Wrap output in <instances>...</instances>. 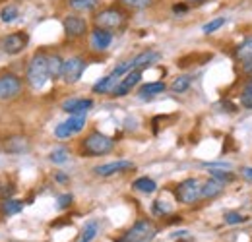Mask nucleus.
<instances>
[{"mask_svg": "<svg viewBox=\"0 0 252 242\" xmlns=\"http://www.w3.org/2000/svg\"><path fill=\"white\" fill-rule=\"evenodd\" d=\"M94 28H101V30H107V31H121L126 28L128 24V10L123 8L121 4L117 6H105L101 10L94 12Z\"/></svg>", "mask_w": 252, "mask_h": 242, "instance_id": "f257e3e1", "label": "nucleus"}, {"mask_svg": "<svg viewBox=\"0 0 252 242\" xmlns=\"http://www.w3.org/2000/svg\"><path fill=\"white\" fill-rule=\"evenodd\" d=\"M26 80L28 84L32 86L33 90H41L49 80H51V74H49V55L39 51L35 53L30 62H28V70H26Z\"/></svg>", "mask_w": 252, "mask_h": 242, "instance_id": "f03ea898", "label": "nucleus"}, {"mask_svg": "<svg viewBox=\"0 0 252 242\" xmlns=\"http://www.w3.org/2000/svg\"><path fill=\"white\" fill-rule=\"evenodd\" d=\"M115 150V140L101 134V132H90L80 146V151L84 157H103L107 153H111Z\"/></svg>", "mask_w": 252, "mask_h": 242, "instance_id": "7ed1b4c3", "label": "nucleus"}, {"mask_svg": "<svg viewBox=\"0 0 252 242\" xmlns=\"http://www.w3.org/2000/svg\"><path fill=\"white\" fill-rule=\"evenodd\" d=\"M158 237V227L150 219H140L136 221L117 242H152Z\"/></svg>", "mask_w": 252, "mask_h": 242, "instance_id": "20e7f679", "label": "nucleus"}, {"mask_svg": "<svg viewBox=\"0 0 252 242\" xmlns=\"http://www.w3.org/2000/svg\"><path fill=\"white\" fill-rule=\"evenodd\" d=\"M175 196L183 206H194L202 200V182L198 179H185L177 184Z\"/></svg>", "mask_w": 252, "mask_h": 242, "instance_id": "39448f33", "label": "nucleus"}, {"mask_svg": "<svg viewBox=\"0 0 252 242\" xmlns=\"http://www.w3.org/2000/svg\"><path fill=\"white\" fill-rule=\"evenodd\" d=\"M63 30L66 39L70 41H78V39H84L88 33H90V24L86 18L82 16H76V14H70L63 20Z\"/></svg>", "mask_w": 252, "mask_h": 242, "instance_id": "423d86ee", "label": "nucleus"}, {"mask_svg": "<svg viewBox=\"0 0 252 242\" xmlns=\"http://www.w3.org/2000/svg\"><path fill=\"white\" fill-rule=\"evenodd\" d=\"M86 66H88V60H86L84 57H80V55L66 59V60H64L63 76H61V78H63V82L64 84H68V86L78 84V82H80V78L84 76Z\"/></svg>", "mask_w": 252, "mask_h": 242, "instance_id": "0eeeda50", "label": "nucleus"}, {"mask_svg": "<svg viewBox=\"0 0 252 242\" xmlns=\"http://www.w3.org/2000/svg\"><path fill=\"white\" fill-rule=\"evenodd\" d=\"M30 43V35L26 31H18V33H10L6 37L0 39V47L6 55H20Z\"/></svg>", "mask_w": 252, "mask_h": 242, "instance_id": "6e6552de", "label": "nucleus"}, {"mask_svg": "<svg viewBox=\"0 0 252 242\" xmlns=\"http://www.w3.org/2000/svg\"><path fill=\"white\" fill-rule=\"evenodd\" d=\"M22 80L16 74H2L0 76V101H12L22 93Z\"/></svg>", "mask_w": 252, "mask_h": 242, "instance_id": "1a4fd4ad", "label": "nucleus"}, {"mask_svg": "<svg viewBox=\"0 0 252 242\" xmlns=\"http://www.w3.org/2000/svg\"><path fill=\"white\" fill-rule=\"evenodd\" d=\"M86 126V115H72L68 121L61 122L57 128H55V136L61 138V140H66L78 132H82Z\"/></svg>", "mask_w": 252, "mask_h": 242, "instance_id": "9d476101", "label": "nucleus"}, {"mask_svg": "<svg viewBox=\"0 0 252 242\" xmlns=\"http://www.w3.org/2000/svg\"><path fill=\"white\" fill-rule=\"evenodd\" d=\"M132 169H136V165H134L132 161L121 159V161H113V163H105V165L95 167L94 173L97 177H113V175L126 173V171H132Z\"/></svg>", "mask_w": 252, "mask_h": 242, "instance_id": "9b49d317", "label": "nucleus"}, {"mask_svg": "<svg viewBox=\"0 0 252 242\" xmlns=\"http://www.w3.org/2000/svg\"><path fill=\"white\" fill-rule=\"evenodd\" d=\"M111 43H113V31L101 30V28H94L90 31V47L97 53L107 51Z\"/></svg>", "mask_w": 252, "mask_h": 242, "instance_id": "f8f14e48", "label": "nucleus"}, {"mask_svg": "<svg viewBox=\"0 0 252 242\" xmlns=\"http://www.w3.org/2000/svg\"><path fill=\"white\" fill-rule=\"evenodd\" d=\"M140 80H142V70H130L125 78L119 82V86L115 88L113 95L115 97H125V95H128L130 91L140 84Z\"/></svg>", "mask_w": 252, "mask_h": 242, "instance_id": "ddd939ff", "label": "nucleus"}, {"mask_svg": "<svg viewBox=\"0 0 252 242\" xmlns=\"http://www.w3.org/2000/svg\"><path fill=\"white\" fill-rule=\"evenodd\" d=\"M161 60V53L158 51H144V53H140V55H136L134 59H130V64H132V70H146V68H150L152 64H156V62Z\"/></svg>", "mask_w": 252, "mask_h": 242, "instance_id": "4468645a", "label": "nucleus"}, {"mask_svg": "<svg viewBox=\"0 0 252 242\" xmlns=\"http://www.w3.org/2000/svg\"><path fill=\"white\" fill-rule=\"evenodd\" d=\"M92 107H94L92 99H78V97L66 99L63 103V111L64 113H70V115H86Z\"/></svg>", "mask_w": 252, "mask_h": 242, "instance_id": "2eb2a0df", "label": "nucleus"}, {"mask_svg": "<svg viewBox=\"0 0 252 242\" xmlns=\"http://www.w3.org/2000/svg\"><path fill=\"white\" fill-rule=\"evenodd\" d=\"M125 76H121V74H117L115 70L109 74V76H105V78H101L97 84L94 86V93L97 95H105V93H113L115 88L119 86V82L123 80Z\"/></svg>", "mask_w": 252, "mask_h": 242, "instance_id": "dca6fc26", "label": "nucleus"}, {"mask_svg": "<svg viewBox=\"0 0 252 242\" xmlns=\"http://www.w3.org/2000/svg\"><path fill=\"white\" fill-rule=\"evenodd\" d=\"M233 57L235 60L241 62V64H247L252 60V35L251 37H245L235 49H233Z\"/></svg>", "mask_w": 252, "mask_h": 242, "instance_id": "f3484780", "label": "nucleus"}, {"mask_svg": "<svg viewBox=\"0 0 252 242\" xmlns=\"http://www.w3.org/2000/svg\"><path fill=\"white\" fill-rule=\"evenodd\" d=\"M223 190H225V184H221L220 181L210 177L202 184V200H216L223 194Z\"/></svg>", "mask_w": 252, "mask_h": 242, "instance_id": "a211bd4d", "label": "nucleus"}, {"mask_svg": "<svg viewBox=\"0 0 252 242\" xmlns=\"http://www.w3.org/2000/svg\"><path fill=\"white\" fill-rule=\"evenodd\" d=\"M4 150H6L8 153H24V151H28V150H30V142H28V138L14 136V138L6 140Z\"/></svg>", "mask_w": 252, "mask_h": 242, "instance_id": "6ab92c4d", "label": "nucleus"}, {"mask_svg": "<svg viewBox=\"0 0 252 242\" xmlns=\"http://www.w3.org/2000/svg\"><path fill=\"white\" fill-rule=\"evenodd\" d=\"M210 177L212 179H216V181H220L221 184H231V182H235L237 179V175L233 173V171H227V169H221V167H210Z\"/></svg>", "mask_w": 252, "mask_h": 242, "instance_id": "aec40b11", "label": "nucleus"}, {"mask_svg": "<svg viewBox=\"0 0 252 242\" xmlns=\"http://www.w3.org/2000/svg\"><path fill=\"white\" fill-rule=\"evenodd\" d=\"M165 90H167V86L163 82H152V84L142 86L138 95H140V99H150V97H156L159 93H163Z\"/></svg>", "mask_w": 252, "mask_h": 242, "instance_id": "412c9836", "label": "nucleus"}, {"mask_svg": "<svg viewBox=\"0 0 252 242\" xmlns=\"http://www.w3.org/2000/svg\"><path fill=\"white\" fill-rule=\"evenodd\" d=\"M68 6L74 12H97L99 0H68Z\"/></svg>", "mask_w": 252, "mask_h": 242, "instance_id": "4be33fe9", "label": "nucleus"}, {"mask_svg": "<svg viewBox=\"0 0 252 242\" xmlns=\"http://www.w3.org/2000/svg\"><path fill=\"white\" fill-rule=\"evenodd\" d=\"M63 68L64 59L61 55H49V74H51V80H59L63 76Z\"/></svg>", "mask_w": 252, "mask_h": 242, "instance_id": "5701e85b", "label": "nucleus"}, {"mask_svg": "<svg viewBox=\"0 0 252 242\" xmlns=\"http://www.w3.org/2000/svg\"><path fill=\"white\" fill-rule=\"evenodd\" d=\"M132 186H134V190H138V192H142V194H154V192L158 190L156 181H152L150 177H140V179H136V181L132 182Z\"/></svg>", "mask_w": 252, "mask_h": 242, "instance_id": "b1692460", "label": "nucleus"}, {"mask_svg": "<svg viewBox=\"0 0 252 242\" xmlns=\"http://www.w3.org/2000/svg\"><path fill=\"white\" fill-rule=\"evenodd\" d=\"M123 8L126 10H134V12H140V10H148L154 6V0H117Z\"/></svg>", "mask_w": 252, "mask_h": 242, "instance_id": "393cba45", "label": "nucleus"}, {"mask_svg": "<svg viewBox=\"0 0 252 242\" xmlns=\"http://www.w3.org/2000/svg\"><path fill=\"white\" fill-rule=\"evenodd\" d=\"M0 210H2V213H4V215H16V213H20L22 210H24V204H22L20 200L6 198V200H2Z\"/></svg>", "mask_w": 252, "mask_h": 242, "instance_id": "a878e982", "label": "nucleus"}, {"mask_svg": "<svg viewBox=\"0 0 252 242\" xmlns=\"http://www.w3.org/2000/svg\"><path fill=\"white\" fill-rule=\"evenodd\" d=\"M190 86H192V76L183 74V76L175 78V82L171 84V91L173 93H185V91H189Z\"/></svg>", "mask_w": 252, "mask_h": 242, "instance_id": "bb28decb", "label": "nucleus"}, {"mask_svg": "<svg viewBox=\"0 0 252 242\" xmlns=\"http://www.w3.org/2000/svg\"><path fill=\"white\" fill-rule=\"evenodd\" d=\"M18 16H20V10H18L16 6H6V8L0 10V20H2L4 24H12V22H16Z\"/></svg>", "mask_w": 252, "mask_h": 242, "instance_id": "cd10ccee", "label": "nucleus"}, {"mask_svg": "<svg viewBox=\"0 0 252 242\" xmlns=\"http://www.w3.org/2000/svg\"><path fill=\"white\" fill-rule=\"evenodd\" d=\"M97 233H99V223H97V221H90V223L84 227V231H82V241L92 242L95 237H97Z\"/></svg>", "mask_w": 252, "mask_h": 242, "instance_id": "c85d7f7f", "label": "nucleus"}, {"mask_svg": "<svg viewBox=\"0 0 252 242\" xmlns=\"http://www.w3.org/2000/svg\"><path fill=\"white\" fill-rule=\"evenodd\" d=\"M225 24H227V18H214L212 22H208L202 28V31H204V35H212V33H216L218 30H221Z\"/></svg>", "mask_w": 252, "mask_h": 242, "instance_id": "c756f323", "label": "nucleus"}, {"mask_svg": "<svg viewBox=\"0 0 252 242\" xmlns=\"http://www.w3.org/2000/svg\"><path fill=\"white\" fill-rule=\"evenodd\" d=\"M68 157H70V153H68L66 148H57V150H53L51 155H49V159H51L55 165H63V163H66Z\"/></svg>", "mask_w": 252, "mask_h": 242, "instance_id": "7c9ffc66", "label": "nucleus"}, {"mask_svg": "<svg viewBox=\"0 0 252 242\" xmlns=\"http://www.w3.org/2000/svg\"><path fill=\"white\" fill-rule=\"evenodd\" d=\"M247 221H249V217L239 212L225 213V223H227V225H241V223H247Z\"/></svg>", "mask_w": 252, "mask_h": 242, "instance_id": "2f4dec72", "label": "nucleus"}, {"mask_svg": "<svg viewBox=\"0 0 252 242\" xmlns=\"http://www.w3.org/2000/svg\"><path fill=\"white\" fill-rule=\"evenodd\" d=\"M241 107L247 111H252V84L241 93Z\"/></svg>", "mask_w": 252, "mask_h": 242, "instance_id": "473e14b6", "label": "nucleus"}, {"mask_svg": "<svg viewBox=\"0 0 252 242\" xmlns=\"http://www.w3.org/2000/svg\"><path fill=\"white\" fill-rule=\"evenodd\" d=\"M169 212H171V208H167V206L163 204V200H156V202H154V213H158V215H167Z\"/></svg>", "mask_w": 252, "mask_h": 242, "instance_id": "72a5a7b5", "label": "nucleus"}, {"mask_svg": "<svg viewBox=\"0 0 252 242\" xmlns=\"http://www.w3.org/2000/svg\"><path fill=\"white\" fill-rule=\"evenodd\" d=\"M72 194H63V196H59V204H57V208L59 210H66L70 204H72Z\"/></svg>", "mask_w": 252, "mask_h": 242, "instance_id": "f704fd0d", "label": "nucleus"}, {"mask_svg": "<svg viewBox=\"0 0 252 242\" xmlns=\"http://www.w3.org/2000/svg\"><path fill=\"white\" fill-rule=\"evenodd\" d=\"M190 10V6L183 0V2H179V4H173V14H177V16H181V14H187Z\"/></svg>", "mask_w": 252, "mask_h": 242, "instance_id": "c9c22d12", "label": "nucleus"}, {"mask_svg": "<svg viewBox=\"0 0 252 242\" xmlns=\"http://www.w3.org/2000/svg\"><path fill=\"white\" fill-rule=\"evenodd\" d=\"M12 194H14V186H12V184H0V198H2V200L10 198Z\"/></svg>", "mask_w": 252, "mask_h": 242, "instance_id": "e433bc0d", "label": "nucleus"}, {"mask_svg": "<svg viewBox=\"0 0 252 242\" xmlns=\"http://www.w3.org/2000/svg\"><path fill=\"white\" fill-rule=\"evenodd\" d=\"M241 173H243V177H245L247 181L252 182V167H245V169H243Z\"/></svg>", "mask_w": 252, "mask_h": 242, "instance_id": "4c0bfd02", "label": "nucleus"}, {"mask_svg": "<svg viewBox=\"0 0 252 242\" xmlns=\"http://www.w3.org/2000/svg\"><path fill=\"white\" fill-rule=\"evenodd\" d=\"M243 72L249 74V76H252V60L247 62V64H243Z\"/></svg>", "mask_w": 252, "mask_h": 242, "instance_id": "58836bf2", "label": "nucleus"}, {"mask_svg": "<svg viewBox=\"0 0 252 242\" xmlns=\"http://www.w3.org/2000/svg\"><path fill=\"white\" fill-rule=\"evenodd\" d=\"M189 6H200V4H204L206 0H185Z\"/></svg>", "mask_w": 252, "mask_h": 242, "instance_id": "ea45409f", "label": "nucleus"}, {"mask_svg": "<svg viewBox=\"0 0 252 242\" xmlns=\"http://www.w3.org/2000/svg\"><path fill=\"white\" fill-rule=\"evenodd\" d=\"M57 181H59V182H66V181H68V177H66V175H63V173H59V175H57Z\"/></svg>", "mask_w": 252, "mask_h": 242, "instance_id": "a19ab883", "label": "nucleus"}, {"mask_svg": "<svg viewBox=\"0 0 252 242\" xmlns=\"http://www.w3.org/2000/svg\"><path fill=\"white\" fill-rule=\"evenodd\" d=\"M82 242H86V241H82Z\"/></svg>", "mask_w": 252, "mask_h": 242, "instance_id": "79ce46f5", "label": "nucleus"}]
</instances>
